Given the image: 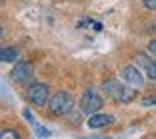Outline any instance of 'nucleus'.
I'll return each instance as SVG.
<instances>
[{"mask_svg":"<svg viewBox=\"0 0 156 139\" xmlns=\"http://www.w3.org/2000/svg\"><path fill=\"white\" fill-rule=\"evenodd\" d=\"M102 91L110 97L114 102H119V104H129L137 99V89L129 87L127 83H119L116 77H108L102 81Z\"/></svg>","mask_w":156,"mask_h":139,"instance_id":"nucleus-1","label":"nucleus"},{"mask_svg":"<svg viewBox=\"0 0 156 139\" xmlns=\"http://www.w3.org/2000/svg\"><path fill=\"white\" fill-rule=\"evenodd\" d=\"M46 104H48V112L52 116H66V114H69L73 110L75 99H73V95L68 93V91H56L48 99Z\"/></svg>","mask_w":156,"mask_h":139,"instance_id":"nucleus-2","label":"nucleus"},{"mask_svg":"<svg viewBox=\"0 0 156 139\" xmlns=\"http://www.w3.org/2000/svg\"><path fill=\"white\" fill-rule=\"evenodd\" d=\"M104 106V99L97 89H87L79 99V108L83 114H94Z\"/></svg>","mask_w":156,"mask_h":139,"instance_id":"nucleus-3","label":"nucleus"},{"mask_svg":"<svg viewBox=\"0 0 156 139\" xmlns=\"http://www.w3.org/2000/svg\"><path fill=\"white\" fill-rule=\"evenodd\" d=\"M25 95H27V101L31 102V104L44 106L46 102H48V99H50V87L46 85V83H43V81H35V83H31V85L27 87Z\"/></svg>","mask_w":156,"mask_h":139,"instance_id":"nucleus-4","label":"nucleus"},{"mask_svg":"<svg viewBox=\"0 0 156 139\" xmlns=\"http://www.w3.org/2000/svg\"><path fill=\"white\" fill-rule=\"evenodd\" d=\"M119 75H122V79L127 83L129 87H133V89H143L145 87V77H143V74L139 71V68L133 64H127V66H123L122 71H119Z\"/></svg>","mask_w":156,"mask_h":139,"instance_id":"nucleus-5","label":"nucleus"},{"mask_svg":"<svg viewBox=\"0 0 156 139\" xmlns=\"http://www.w3.org/2000/svg\"><path fill=\"white\" fill-rule=\"evenodd\" d=\"M10 77L16 83H27L33 77V64L27 62V60H20L14 66V70L10 71Z\"/></svg>","mask_w":156,"mask_h":139,"instance_id":"nucleus-6","label":"nucleus"},{"mask_svg":"<svg viewBox=\"0 0 156 139\" xmlns=\"http://www.w3.org/2000/svg\"><path fill=\"white\" fill-rule=\"evenodd\" d=\"M110 124H114V116L112 114H106V112H94L87 120V126L91 130H100V128H106Z\"/></svg>","mask_w":156,"mask_h":139,"instance_id":"nucleus-7","label":"nucleus"},{"mask_svg":"<svg viewBox=\"0 0 156 139\" xmlns=\"http://www.w3.org/2000/svg\"><path fill=\"white\" fill-rule=\"evenodd\" d=\"M17 60H20V48L16 46L0 48V62H17Z\"/></svg>","mask_w":156,"mask_h":139,"instance_id":"nucleus-8","label":"nucleus"},{"mask_svg":"<svg viewBox=\"0 0 156 139\" xmlns=\"http://www.w3.org/2000/svg\"><path fill=\"white\" fill-rule=\"evenodd\" d=\"M145 74H147L148 79L156 81V60H151V62L145 66Z\"/></svg>","mask_w":156,"mask_h":139,"instance_id":"nucleus-9","label":"nucleus"},{"mask_svg":"<svg viewBox=\"0 0 156 139\" xmlns=\"http://www.w3.org/2000/svg\"><path fill=\"white\" fill-rule=\"evenodd\" d=\"M0 139H21L20 134H17V130H12V128H6L0 131Z\"/></svg>","mask_w":156,"mask_h":139,"instance_id":"nucleus-10","label":"nucleus"},{"mask_svg":"<svg viewBox=\"0 0 156 139\" xmlns=\"http://www.w3.org/2000/svg\"><path fill=\"white\" fill-rule=\"evenodd\" d=\"M33 126H35V130H37V134H39V137H48V135H50V131L46 130V128H43V126H39L37 122H35Z\"/></svg>","mask_w":156,"mask_h":139,"instance_id":"nucleus-11","label":"nucleus"},{"mask_svg":"<svg viewBox=\"0 0 156 139\" xmlns=\"http://www.w3.org/2000/svg\"><path fill=\"white\" fill-rule=\"evenodd\" d=\"M143 106H156V97H145V99L141 101Z\"/></svg>","mask_w":156,"mask_h":139,"instance_id":"nucleus-12","label":"nucleus"},{"mask_svg":"<svg viewBox=\"0 0 156 139\" xmlns=\"http://www.w3.org/2000/svg\"><path fill=\"white\" fill-rule=\"evenodd\" d=\"M137 60H139V62L143 64V68H145V66H147L148 62H151V60H152V58H151V56H148V58H147V54H143V52H141V54H137Z\"/></svg>","mask_w":156,"mask_h":139,"instance_id":"nucleus-13","label":"nucleus"},{"mask_svg":"<svg viewBox=\"0 0 156 139\" xmlns=\"http://www.w3.org/2000/svg\"><path fill=\"white\" fill-rule=\"evenodd\" d=\"M143 6L147 10H156V0H143Z\"/></svg>","mask_w":156,"mask_h":139,"instance_id":"nucleus-14","label":"nucleus"},{"mask_svg":"<svg viewBox=\"0 0 156 139\" xmlns=\"http://www.w3.org/2000/svg\"><path fill=\"white\" fill-rule=\"evenodd\" d=\"M148 52H152V54H156V39H152V41H148Z\"/></svg>","mask_w":156,"mask_h":139,"instance_id":"nucleus-15","label":"nucleus"},{"mask_svg":"<svg viewBox=\"0 0 156 139\" xmlns=\"http://www.w3.org/2000/svg\"><path fill=\"white\" fill-rule=\"evenodd\" d=\"M23 116H25V118H27V122H31V124H35V118L31 116V112H29V110H27V108H25V110H23Z\"/></svg>","mask_w":156,"mask_h":139,"instance_id":"nucleus-16","label":"nucleus"},{"mask_svg":"<svg viewBox=\"0 0 156 139\" xmlns=\"http://www.w3.org/2000/svg\"><path fill=\"white\" fill-rule=\"evenodd\" d=\"M93 27L97 29V31H102V23L100 21H93Z\"/></svg>","mask_w":156,"mask_h":139,"instance_id":"nucleus-17","label":"nucleus"},{"mask_svg":"<svg viewBox=\"0 0 156 139\" xmlns=\"http://www.w3.org/2000/svg\"><path fill=\"white\" fill-rule=\"evenodd\" d=\"M2 35H4V29H2V25H0V39H2Z\"/></svg>","mask_w":156,"mask_h":139,"instance_id":"nucleus-18","label":"nucleus"},{"mask_svg":"<svg viewBox=\"0 0 156 139\" xmlns=\"http://www.w3.org/2000/svg\"><path fill=\"white\" fill-rule=\"evenodd\" d=\"M154 31H156V25H154Z\"/></svg>","mask_w":156,"mask_h":139,"instance_id":"nucleus-19","label":"nucleus"}]
</instances>
